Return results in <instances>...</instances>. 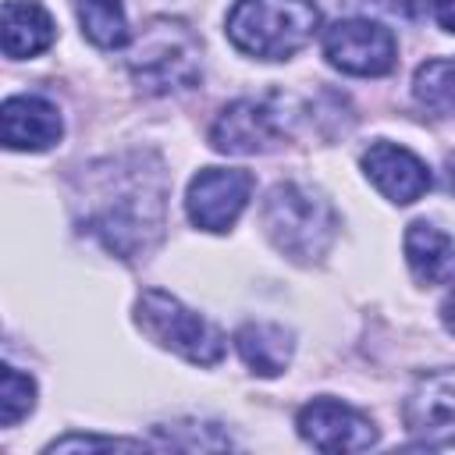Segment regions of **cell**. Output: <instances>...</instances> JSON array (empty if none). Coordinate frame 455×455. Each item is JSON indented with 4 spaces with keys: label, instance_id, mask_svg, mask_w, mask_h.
I'll list each match as a JSON object with an SVG mask.
<instances>
[{
    "label": "cell",
    "instance_id": "1",
    "mask_svg": "<svg viewBox=\"0 0 455 455\" xmlns=\"http://www.w3.org/2000/svg\"><path fill=\"white\" fill-rule=\"evenodd\" d=\"M164 196L167 185L160 164L146 167L142 153L110 160L107 171L92 174L85 228L100 235L103 245L121 259H135L156 242L164 228Z\"/></svg>",
    "mask_w": 455,
    "mask_h": 455
},
{
    "label": "cell",
    "instance_id": "2",
    "mask_svg": "<svg viewBox=\"0 0 455 455\" xmlns=\"http://www.w3.org/2000/svg\"><path fill=\"white\" fill-rule=\"evenodd\" d=\"M263 231L288 259L316 263L338 235V213L320 192L281 181L263 199Z\"/></svg>",
    "mask_w": 455,
    "mask_h": 455
},
{
    "label": "cell",
    "instance_id": "3",
    "mask_svg": "<svg viewBox=\"0 0 455 455\" xmlns=\"http://www.w3.org/2000/svg\"><path fill=\"white\" fill-rule=\"evenodd\" d=\"M320 28L313 0H238L228 14L231 43L259 60H284L299 53Z\"/></svg>",
    "mask_w": 455,
    "mask_h": 455
},
{
    "label": "cell",
    "instance_id": "4",
    "mask_svg": "<svg viewBox=\"0 0 455 455\" xmlns=\"http://www.w3.org/2000/svg\"><path fill=\"white\" fill-rule=\"evenodd\" d=\"M128 71L135 85L149 96L196 89L203 78V50L196 32L185 21L153 18L128 53Z\"/></svg>",
    "mask_w": 455,
    "mask_h": 455
},
{
    "label": "cell",
    "instance_id": "5",
    "mask_svg": "<svg viewBox=\"0 0 455 455\" xmlns=\"http://www.w3.org/2000/svg\"><path fill=\"white\" fill-rule=\"evenodd\" d=\"M135 320L156 345L178 352L196 366H217L224 359V334L160 288H146L139 295Z\"/></svg>",
    "mask_w": 455,
    "mask_h": 455
},
{
    "label": "cell",
    "instance_id": "6",
    "mask_svg": "<svg viewBox=\"0 0 455 455\" xmlns=\"http://www.w3.org/2000/svg\"><path fill=\"white\" fill-rule=\"evenodd\" d=\"M291 121L295 114L288 107V96L281 92L242 96L217 114L210 128V142L217 153H235V156L270 153L291 135Z\"/></svg>",
    "mask_w": 455,
    "mask_h": 455
},
{
    "label": "cell",
    "instance_id": "7",
    "mask_svg": "<svg viewBox=\"0 0 455 455\" xmlns=\"http://www.w3.org/2000/svg\"><path fill=\"white\" fill-rule=\"evenodd\" d=\"M323 57L345 75L377 78L395 68L398 50H395V36L384 25L366 18H345L323 32Z\"/></svg>",
    "mask_w": 455,
    "mask_h": 455
},
{
    "label": "cell",
    "instance_id": "8",
    "mask_svg": "<svg viewBox=\"0 0 455 455\" xmlns=\"http://www.w3.org/2000/svg\"><path fill=\"white\" fill-rule=\"evenodd\" d=\"M252 196V174L242 167H206L192 178L185 210L203 231H228Z\"/></svg>",
    "mask_w": 455,
    "mask_h": 455
},
{
    "label": "cell",
    "instance_id": "9",
    "mask_svg": "<svg viewBox=\"0 0 455 455\" xmlns=\"http://www.w3.org/2000/svg\"><path fill=\"white\" fill-rule=\"evenodd\" d=\"M302 441L320 451H366L377 444V427L359 409L338 398H313L299 409L295 419Z\"/></svg>",
    "mask_w": 455,
    "mask_h": 455
},
{
    "label": "cell",
    "instance_id": "10",
    "mask_svg": "<svg viewBox=\"0 0 455 455\" xmlns=\"http://www.w3.org/2000/svg\"><path fill=\"white\" fill-rule=\"evenodd\" d=\"M405 423L423 444H455V370H434L405 398Z\"/></svg>",
    "mask_w": 455,
    "mask_h": 455
},
{
    "label": "cell",
    "instance_id": "11",
    "mask_svg": "<svg viewBox=\"0 0 455 455\" xmlns=\"http://www.w3.org/2000/svg\"><path fill=\"white\" fill-rule=\"evenodd\" d=\"M363 171L366 178L398 206H409L416 203L427 188H430V171L427 164L409 153L405 146H395V142H373L366 153H363Z\"/></svg>",
    "mask_w": 455,
    "mask_h": 455
},
{
    "label": "cell",
    "instance_id": "12",
    "mask_svg": "<svg viewBox=\"0 0 455 455\" xmlns=\"http://www.w3.org/2000/svg\"><path fill=\"white\" fill-rule=\"evenodd\" d=\"M0 121H4L7 149L39 153V149H50L64 132V121H60L57 107L43 96H11V100H4Z\"/></svg>",
    "mask_w": 455,
    "mask_h": 455
},
{
    "label": "cell",
    "instance_id": "13",
    "mask_svg": "<svg viewBox=\"0 0 455 455\" xmlns=\"http://www.w3.org/2000/svg\"><path fill=\"white\" fill-rule=\"evenodd\" d=\"M405 263L419 284H448L455 277V242L430 220H412L405 228Z\"/></svg>",
    "mask_w": 455,
    "mask_h": 455
},
{
    "label": "cell",
    "instance_id": "14",
    "mask_svg": "<svg viewBox=\"0 0 455 455\" xmlns=\"http://www.w3.org/2000/svg\"><path fill=\"white\" fill-rule=\"evenodd\" d=\"M0 36L7 57H36L53 43V18L39 0H4Z\"/></svg>",
    "mask_w": 455,
    "mask_h": 455
},
{
    "label": "cell",
    "instance_id": "15",
    "mask_svg": "<svg viewBox=\"0 0 455 455\" xmlns=\"http://www.w3.org/2000/svg\"><path fill=\"white\" fill-rule=\"evenodd\" d=\"M238 355L245 359V366L259 377H277L284 373V366L291 363V331H284L281 323H267V320H252L242 323L235 334Z\"/></svg>",
    "mask_w": 455,
    "mask_h": 455
},
{
    "label": "cell",
    "instance_id": "16",
    "mask_svg": "<svg viewBox=\"0 0 455 455\" xmlns=\"http://www.w3.org/2000/svg\"><path fill=\"white\" fill-rule=\"evenodd\" d=\"M78 7V21L82 32L103 46V50H117L128 43V21H124V4L121 0H75Z\"/></svg>",
    "mask_w": 455,
    "mask_h": 455
},
{
    "label": "cell",
    "instance_id": "17",
    "mask_svg": "<svg viewBox=\"0 0 455 455\" xmlns=\"http://www.w3.org/2000/svg\"><path fill=\"white\" fill-rule=\"evenodd\" d=\"M412 96L434 114H455V57H437L419 64L412 78Z\"/></svg>",
    "mask_w": 455,
    "mask_h": 455
},
{
    "label": "cell",
    "instance_id": "18",
    "mask_svg": "<svg viewBox=\"0 0 455 455\" xmlns=\"http://www.w3.org/2000/svg\"><path fill=\"white\" fill-rule=\"evenodd\" d=\"M36 405V380L28 373H18L14 366H4L0 373V423L14 427L21 416H28Z\"/></svg>",
    "mask_w": 455,
    "mask_h": 455
},
{
    "label": "cell",
    "instance_id": "19",
    "mask_svg": "<svg viewBox=\"0 0 455 455\" xmlns=\"http://www.w3.org/2000/svg\"><path fill=\"white\" fill-rule=\"evenodd\" d=\"M114 448H124V451H135L142 448V441H124V437H92V434H68L53 444H46V451H114Z\"/></svg>",
    "mask_w": 455,
    "mask_h": 455
},
{
    "label": "cell",
    "instance_id": "20",
    "mask_svg": "<svg viewBox=\"0 0 455 455\" xmlns=\"http://www.w3.org/2000/svg\"><path fill=\"white\" fill-rule=\"evenodd\" d=\"M434 14L448 32H455V0H434Z\"/></svg>",
    "mask_w": 455,
    "mask_h": 455
},
{
    "label": "cell",
    "instance_id": "21",
    "mask_svg": "<svg viewBox=\"0 0 455 455\" xmlns=\"http://www.w3.org/2000/svg\"><path fill=\"white\" fill-rule=\"evenodd\" d=\"M380 4H387L391 11H398V14H405V18H416V14H423V7H427V0H380Z\"/></svg>",
    "mask_w": 455,
    "mask_h": 455
},
{
    "label": "cell",
    "instance_id": "22",
    "mask_svg": "<svg viewBox=\"0 0 455 455\" xmlns=\"http://www.w3.org/2000/svg\"><path fill=\"white\" fill-rule=\"evenodd\" d=\"M441 323L448 327V334H455V284H451V291L441 302Z\"/></svg>",
    "mask_w": 455,
    "mask_h": 455
}]
</instances>
